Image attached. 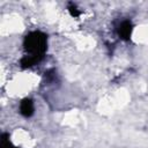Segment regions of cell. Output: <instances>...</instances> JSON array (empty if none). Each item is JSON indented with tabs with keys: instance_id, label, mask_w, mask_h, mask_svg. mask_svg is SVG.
I'll return each mask as SVG.
<instances>
[{
	"instance_id": "obj_3",
	"label": "cell",
	"mask_w": 148,
	"mask_h": 148,
	"mask_svg": "<svg viewBox=\"0 0 148 148\" xmlns=\"http://www.w3.org/2000/svg\"><path fill=\"white\" fill-rule=\"evenodd\" d=\"M35 111V106H34V102L30 98H23L20 103V113L23 117H31L34 114Z\"/></svg>"
},
{
	"instance_id": "obj_2",
	"label": "cell",
	"mask_w": 148,
	"mask_h": 148,
	"mask_svg": "<svg viewBox=\"0 0 148 148\" xmlns=\"http://www.w3.org/2000/svg\"><path fill=\"white\" fill-rule=\"evenodd\" d=\"M132 31H133V24H132V22L128 21V20L123 21V22L119 24L118 29H117L118 36H119L121 39H124V40H128V39L131 38Z\"/></svg>"
},
{
	"instance_id": "obj_1",
	"label": "cell",
	"mask_w": 148,
	"mask_h": 148,
	"mask_svg": "<svg viewBox=\"0 0 148 148\" xmlns=\"http://www.w3.org/2000/svg\"><path fill=\"white\" fill-rule=\"evenodd\" d=\"M23 46L27 54L21 59V66L22 68L32 67L43 59L46 52L47 36L39 30L31 31L24 37Z\"/></svg>"
},
{
	"instance_id": "obj_4",
	"label": "cell",
	"mask_w": 148,
	"mask_h": 148,
	"mask_svg": "<svg viewBox=\"0 0 148 148\" xmlns=\"http://www.w3.org/2000/svg\"><path fill=\"white\" fill-rule=\"evenodd\" d=\"M1 148H16V147H14L10 143L9 138H8L7 134H2V136H1Z\"/></svg>"
},
{
	"instance_id": "obj_5",
	"label": "cell",
	"mask_w": 148,
	"mask_h": 148,
	"mask_svg": "<svg viewBox=\"0 0 148 148\" xmlns=\"http://www.w3.org/2000/svg\"><path fill=\"white\" fill-rule=\"evenodd\" d=\"M68 12L73 17H77L80 15V10L77 9V7L74 3H68Z\"/></svg>"
}]
</instances>
